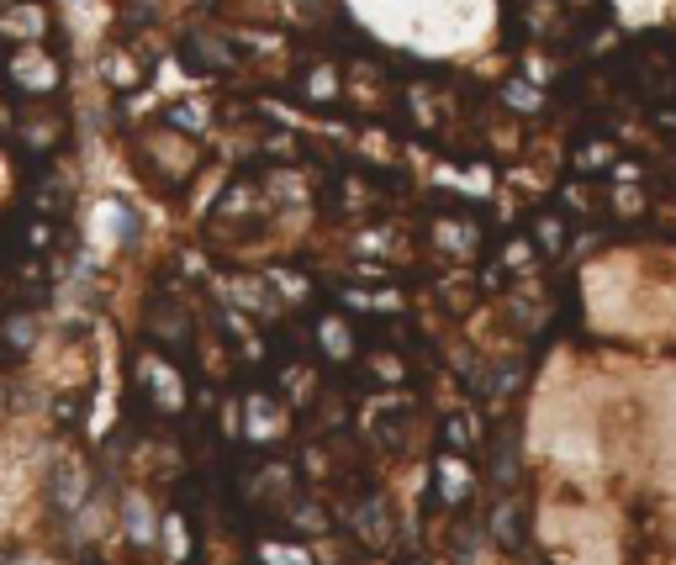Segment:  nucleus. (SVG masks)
<instances>
[{
	"instance_id": "nucleus-1",
	"label": "nucleus",
	"mask_w": 676,
	"mask_h": 565,
	"mask_svg": "<svg viewBox=\"0 0 676 565\" xmlns=\"http://www.w3.org/2000/svg\"><path fill=\"white\" fill-rule=\"evenodd\" d=\"M6 74H11V85L16 90H27L32 101H43V96H53L59 90V64L43 53V43H22L6 59Z\"/></svg>"
},
{
	"instance_id": "nucleus-3",
	"label": "nucleus",
	"mask_w": 676,
	"mask_h": 565,
	"mask_svg": "<svg viewBox=\"0 0 676 565\" xmlns=\"http://www.w3.org/2000/svg\"><path fill=\"white\" fill-rule=\"evenodd\" d=\"M59 138H64V122L53 117V111H43V101H32L22 117H16V143H22L27 154H48Z\"/></svg>"
},
{
	"instance_id": "nucleus-2",
	"label": "nucleus",
	"mask_w": 676,
	"mask_h": 565,
	"mask_svg": "<svg viewBox=\"0 0 676 565\" xmlns=\"http://www.w3.org/2000/svg\"><path fill=\"white\" fill-rule=\"evenodd\" d=\"M0 32H6L16 48H22V43H43L48 11L37 6V0H6V6H0Z\"/></svg>"
}]
</instances>
